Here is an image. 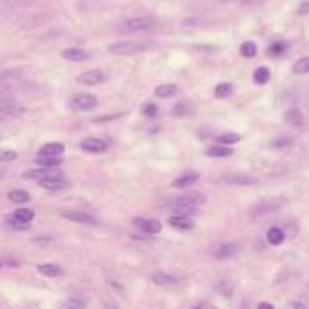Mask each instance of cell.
Here are the masks:
<instances>
[{
    "mask_svg": "<svg viewBox=\"0 0 309 309\" xmlns=\"http://www.w3.org/2000/svg\"><path fill=\"white\" fill-rule=\"evenodd\" d=\"M110 54H118V56H127V54H136L139 51H145L146 45L141 44V42H134V40H121V42H114L109 47Z\"/></svg>",
    "mask_w": 309,
    "mask_h": 309,
    "instance_id": "6da1fadb",
    "label": "cell"
},
{
    "mask_svg": "<svg viewBox=\"0 0 309 309\" xmlns=\"http://www.w3.org/2000/svg\"><path fill=\"white\" fill-rule=\"evenodd\" d=\"M206 203V197L199 192H190V194H184V195H179L175 199L168 201L170 206L175 208H199Z\"/></svg>",
    "mask_w": 309,
    "mask_h": 309,
    "instance_id": "7a4b0ae2",
    "label": "cell"
},
{
    "mask_svg": "<svg viewBox=\"0 0 309 309\" xmlns=\"http://www.w3.org/2000/svg\"><path fill=\"white\" fill-rule=\"evenodd\" d=\"M71 107L78 112H87V110H94L98 107L96 96L87 92H78L71 98Z\"/></svg>",
    "mask_w": 309,
    "mask_h": 309,
    "instance_id": "3957f363",
    "label": "cell"
},
{
    "mask_svg": "<svg viewBox=\"0 0 309 309\" xmlns=\"http://www.w3.org/2000/svg\"><path fill=\"white\" fill-rule=\"evenodd\" d=\"M107 80H109V74H107L105 71H100V69L85 71V73H81L80 76L76 78V81L80 85H89V87L102 85V83H105Z\"/></svg>",
    "mask_w": 309,
    "mask_h": 309,
    "instance_id": "277c9868",
    "label": "cell"
},
{
    "mask_svg": "<svg viewBox=\"0 0 309 309\" xmlns=\"http://www.w3.org/2000/svg\"><path fill=\"white\" fill-rule=\"evenodd\" d=\"M286 201L284 199H268V201H262V203L255 204V206L252 208V211H250V215L252 217H262L266 215V213H273V211L281 210L282 204H284Z\"/></svg>",
    "mask_w": 309,
    "mask_h": 309,
    "instance_id": "5b68a950",
    "label": "cell"
},
{
    "mask_svg": "<svg viewBox=\"0 0 309 309\" xmlns=\"http://www.w3.org/2000/svg\"><path fill=\"white\" fill-rule=\"evenodd\" d=\"M154 18H148V16H138V18H130V20L123 22L121 29L123 31H146V29L154 27Z\"/></svg>",
    "mask_w": 309,
    "mask_h": 309,
    "instance_id": "8992f818",
    "label": "cell"
},
{
    "mask_svg": "<svg viewBox=\"0 0 309 309\" xmlns=\"http://www.w3.org/2000/svg\"><path fill=\"white\" fill-rule=\"evenodd\" d=\"M38 184H40L44 190H49V192H58V190H65V188L69 187V181L64 177V175H49V177L45 179H40L38 181Z\"/></svg>",
    "mask_w": 309,
    "mask_h": 309,
    "instance_id": "52a82bcc",
    "label": "cell"
},
{
    "mask_svg": "<svg viewBox=\"0 0 309 309\" xmlns=\"http://www.w3.org/2000/svg\"><path fill=\"white\" fill-rule=\"evenodd\" d=\"M25 107L22 103H18L13 98H0V114H6V116H18V114H24Z\"/></svg>",
    "mask_w": 309,
    "mask_h": 309,
    "instance_id": "ba28073f",
    "label": "cell"
},
{
    "mask_svg": "<svg viewBox=\"0 0 309 309\" xmlns=\"http://www.w3.org/2000/svg\"><path fill=\"white\" fill-rule=\"evenodd\" d=\"M61 217L73 221L78 224H89V226H98V221L92 215L85 213V211H78V210H64L61 211Z\"/></svg>",
    "mask_w": 309,
    "mask_h": 309,
    "instance_id": "9c48e42d",
    "label": "cell"
},
{
    "mask_svg": "<svg viewBox=\"0 0 309 309\" xmlns=\"http://www.w3.org/2000/svg\"><path fill=\"white\" fill-rule=\"evenodd\" d=\"M81 148L85 152H90V154H102L109 148V143L102 138H87L81 141Z\"/></svg>",
    "mask_w": 309,
    "mask_h": 309,
    "instance_id": "30bf717a",
    "label": "cell"
},
{
    "mask_svg": "<svg viewBox=\"0 0 309 309\" xmlns=\"http://www.w3.org/2000/svg\"><path fill=\"white\" fill-rule=\"evenodd\" d=\"M64 150H65L64 143L53 141V143H45L40 150H38V156H40V158H60V156L64 154Z\"/></svg>",
    "mask_w": 309,
    "mask_h": 309,
    "instance_id": "8fae6325",
    "label": "cell"
},
{
    "mask_svg": "<svg viewBox=\"0 0 309 309\" xmlns=\"http://www.w3.org/2000/svg\"><path fill=\"white\" fill-rule=\"evenodd\" d=\"M134 226L143 230L145 233H159L161 232V223L156 219H145V217H136Z\"/></svg>",
    "mask_w": 309,
    "mask_h": 309,
    "instance_id": "7c38bea8",
    "label": "cell"
},
{
    "mask_svg": "<svg viewBox=\"0 0 309 309\" xmlns=\"http://www.w3.org/2000/svg\"><path fill=\"white\" fill-rule=\"evenodd\" d=\"M239 250H240V246L237 242L221 244V246L215 248V252H213V257H215V259H230V257L235 255Z\"/></svg>",
    "mask_w": 309,
    "mask_h": 309,
    "instance_id": "4fadbf2b",
    "label": "cell"
},
{
    "mask_svg": "<svg viewBox=\"0 0 309 309\" xmlns=\"http://www.w3.org/2000/svg\"><path fill=\"white\" fill-rule=\"evenodd\" d=\"M61 58L69 61H85L89 60V53L83 51V49H78V47H69V49H64L61 51Z\"/></svg>",
    "mask_w": 309,
    "mask_h": 309,
    "instance_id": "5bb4252c",
    "label": "cell"
},
{
    "mask_svg": "<svg viewBox=\"0 0 309 309\" xmlns=\"http://www.w3.org/2000/svg\"><path fill=\"white\" fill-rule=\"evenodd\" d=\"M224 183L233 184V187H252V184H257L259 181L255 177H250V175H226Z\"/></svg>",
    "mask_w": 309,
    "mask_h": 309,
    "instance_id": "9a60e30c",
    "label": "cell"
},
{
    "mask_svg": "<svg viewBox=\"0 0 309 309\" xmlns=\"http://www.w3.org/2000/svg\"><path fill=\"white\" fill-rule=\"evenodd\" d=\"M168 223H170L172 228L181 230V232H187V230H192V228H194V221L187 215H172L170 219H168Z\"/></svg>",
    "mask_w": 309,
    "mask_h": 309,
    "instance_id": "2e32d148",
    "label": "cell"
},
{
    "mask_svg": "<svg viewBox=\"0 0 309 309\" xmlns=\"http://www.w3.org/2000/svg\"><path fill=\"white\" fill-rule=\"evenodd\" d=\"M150 282L156 286H174L177 284V279H175L174 275H170V273H163V271H158V273H152L150 275Z\"/></svg>",
    "mask_w": 309,
    "mask_h": 309,
    "instance_id": "e0dca14e",
    "label": "cell"
},
{
    "mask_svg": "<svg viewBox=\"0 0 309 309\" xmlns=\"http://www.w3.org/2000/svg\"><path fill=\"white\" fill-rule=\"evenodd\" d=\"M37 271L44 276H49V279H54V276L64 275V268L58 266V264H51V262H47V264H38Z\"/></svg>",
    "mask_w": 309,
    "mask_h": 309,
    "instance_id": "ac0fdd59",
    "label": "cell"
},
{
    "mask_svg": "<svg viewBox=\"0 0 309 309\" xmlns=\"http://www.w3.org/2000/svg\"><path fill=\"white\" fill-rule=\"evenodd\" d=\"M197 179H199V174H195V172H187V174L179 175V177L174 181L172 187L174 188H188L194 183H197Z\"/></svg>",
    "mask_w": 309,
    "mask_h": 309,
    "instance_id": "d6986e66",
    "label": "cell"
},
{
    "mask_svg": "<svg viewBox=\"0 0 309 309\" xmlns=\"http://www.w3.org/2000/svg\"><path fill=\"white\" fill-rule=\"evenodd\" d=\"M60 309H87V300L80 295H73L61 302Z\"/></svg>",
    "mask_w": 309,
    "mask_h": 309,
    "instance_id": "ffe728a7",
    "label": "cell"
},
{
    "mask_svg": "<svg viewBox=\"0 0 309 309\" xmlns=\"http://www.w3.org/2000/svg\"><path fill=\"white\" fill-rule=\"evenodd\" d=\"M284 119H286V123H289V125H293V127L304 125V114L297 109H289L288 112L284 114Z\"/></svg>",
    "mask_w": 309,
    "mask_h": 309,
    "instance_id": "44dd1931",
    "label": "cell"
},
{
    "mask_svg": "<svg viewBox=\"0 0 309 309\" xmlns=\"http://www.w3.org/2000/svg\"><path fill=\"white\" fill-rule=\"evenodd\" d=\"M49 175H56V172H53V168H35V170H27L24 172V177L25 179H45Z\"/></svg>",
    "mask_w": 309,
    "mask_h": 309,
    "instance_id": "7402d4cb",
    "label": "cell"
},
{
    "mask_svg": "<svg viewBox=\"0 0 309 309\" xmlns=\"http://www.w3.org/2000/svg\"><path fill=\"white\" fill-rule=\"evenodd\" d=\"M269 78H271V73H269L268 67H259V69L253 71V81H255L257 85H264V83H268Z\"/></svg>",
    "mask_w": 309,
    "mask_h": 309,
    "instance_id": "603a6c76",
    "label": "cell"
},
{
    "mask_svg": "<svg viewBox=\"0 0 309 309\" xmlns=\"http://www.w3.org/2000/svg\"><path fill=\"white\" fill-rule=\"evenodd\" d=\"M266 237H268V242L273 244V246H279V244L284 242V232H282L281 228H276V226L269 228L268 235H266Z\"/></svg>",
    "mask_w": 309,
    "mask_h": 309,
    "instance_id": "cb8c5ba5",
    "label": "cell"
},
{
    "mask_svg": "<svg viewBox=\"0 0 309 309\" xmlns=\"http://www.w3.org/2000/svg\"><path fill=\"white\" fill-rule=\"evenodd\" d=\"M233 150L230 146H224V145H219V146H211L206 150V156L210 158H228V156H232Z\"/></svg>",
    "mask_w": 309,
    "mask_h": 309,
    "instance_id": "d4e9b609",
    "label": "cell"
},
{
    "mask_svg": "<svg viewBox=\"0 0 309 309\" xmlns=\"http://www.w3.org/2000/svg\"><path fill=\"white\" fill-rule=\"evenodd\" d=\"M8 197H9V201H11V203H15V204H24V203H27V201L31 199L29 192H25V190H13V192H9V194H8Z\"/></svg>",
    "mask_w": 309,
    "mask_h": 309,
    "instance_id": "484cf974",
    "label": "cell"
},
{
    "mask_svg": "<svg viewBox=\"0 0 309 309\" xmlns=\"http://www.w3.org/2000/svg\"><path fill=\"white\" fill-rule=\"evenodd\" d=\"M177 92V85L174 83H163V85L156 87V96L158 98H170Z\"/></svg>",
    "mask_w": 309,
    "mask_h": 309,
    "instance_id": "4316f807",
    "label": "cell"
},
{
    "mask_svg": "<svg viewBox=\"0 0 309 309\" xmlns=\"http://www.w3.org/2000/svg\"><path fill=\"white\" fill-rule=\"evenodd\" d=\"M213 94H215V98H219V100L230 98L233 94V85H232V83H228V81L219 83V85L215 87V90H213Z\"/></svg>",
    "mask_w": 309,
    "mask_h": 309,
    "instance_id": "83f0119b",
    "label": "cell"
},
{
    "mask_svg": "<svg viewBox=\"0 0 309 309\" xmlns=\"http://www.w3.org/2000/svg\"><path fill=\"white\" fill-rule=\"evenodd\" d=\"M13 217H15L16 221H22V223L31 224V221L35 219V211H33L31 208H18V210L13 213Z\"/></svg>",
    "mask_w": 309,
    "mask_h": 309,
    "instance_id": "f1b7e54d",
    "label": "cell"
},
{
    "mask_svg": "<svg viewBox=\"0 0 309 309\" xmlns=\"http://www.w3.org/2000/svg\"><path fill=\"white\" fill-rule=\"evenodd\" d=\"M6 224H8V228L15 230V232H24V230H27V228L31 226L29 223H22V221H16L13 215H9L8 219H6Z\"/></svg>",
    "mask_w": 309,
    "mask_h": 309,
    "instance_id": "f546056e",
    "label": "cell"
},
{
    "mask_svg": "<svg viewBox=\"0 0 309 309\" xmlns=\"http://www.w3.org/2000/svg\"><path fill=\"white\" fill-rule=\"evenodd\" d=\"M217 141H219L221 145L228 146V145H233V143H239L240 136L235 134V132H226V134H221L219 138H217Z\"/></svg>",
    "mask_w": 309,
    "mask_h": 309,
    "instance_id": "4dcf8cb0",
    "label": "cell"
},
{
    "mask_svg": "<svg viewBox=\"0 0 309 309\" xmlns=\"http://www.w3.org/2000/svg\"><path fill=\"white\" fill-rule=\"evenodd\" d=\"M60 163H61L60 158H40V156L37 158V165H40L42 168H54Z\"/></svg>",
    "mask_w": 309,
    "mask_h": 309,
    "instance_id": "1f68e13d",
    "label": "cell"
},
{
    "mask_svg": "<svg viewBox=\"0 0 309 309\" xmlns=\"http://www.w3.org/2000/svg\"><path fill=\"white\" fill-rule=\"evenodd\" d=\"M172 112H174V116H177V118H183V116H188V114L192 112V105L188 102H181L174 107Z\"/></svg>",
    "mask_w": 309,
    "mask_h": 309,
    "instance_id": "d6a6232c",
    "label": "cell"
},
{
    "mask_svg": "<svg viewBox=\"0 0 309 309\" xmlns=\"http://www.w3.org/2000/svg\"><path fill=\"white\" fill-rule=\"evenodd\" d=\"M293 73L297 74H307L309 73V56H304L293 65Z\"/></svg>",
    "mask_w": 309,
    "mask_h": 309,
    "instance_id": "836d02e7",
    "label": "cell"
},
{
    "mask_svg": "<svg viewBox=\"0 0 309 309\" xmlns=\"http://www.w3.org/2000/svg\"><path fill=\"white\" fill-rule=\"evenodd\" d=\"M240 54H242L244 58H253L257 54V45L253 44V42H244V44L240 45Z\"/></svg>",
    "mask_w": 309,
    "mask_h": 309,
    "instance_id": "e575fe53",
    "label": "cell"
},
{
    "mask_svg": "<svg viewBox=\"0 0 309 309\" xmlns=\"http://www.w3.org/2000/svg\"><path fill=\"white\" fill-rule=\"evenodd\" d=\"M286 51H288V44H286V42H273L271 47H269V53H271L273 56H282Z\"/></svg>",
    "mask_w": 309,
    "mask_h": 309,
    "instance_id": "d590c367",
    "label": "cell"
},
{
    "mask_svg": "<svg viewBox=\"0 0 309 309\" xmlns=\"http://www.w3.org/2000/svg\"><path fill=\"white\" fill-rule=\"evenodd\" d=\"M217 291H219L221 295H224V297H230L233 293V284L230 281H221L219 284H217Z\"/></svg>",
    "mask_w": 309,
    "mask_h": 309,
    "instance_id": "8d00e7d4",
    "label": "cell"
},
{
    "mask_svg": "<svg viewBox=\"0 0 309 309\" xmlns=\"http://www.w3.org/2000/svg\"><path fill=\"white\" fill-rule=\"evenodd\" d=\"M16 156H18V154H16L15 150H9V148H4V150H0V163L15 161Z\"/></svg>",
    "mask_w": 309,
    "mask_h": 309,
    "instance_id": "74e56055",
    "label": "cell"
},
{
    "mask_svg": "<svg viewBox=\"0 0 309 309\" xmlns=\"http://www.w3.org/2000/svg\"><path fill=\"white\" fill-rule=\"evenodd\" d=\"M143 112H145L148 118H154V116H158V107H156L154 103H146V105L143 107Z\"/></svg>",
    "mask_w": 309,
    "mask_h": 309,
    "instance_id": "f35d334b",
    "label": "cell"
},
{
    "mask_svg": "<svg viewBox=\"0 0 309 309\" xmlns=\"http://www.w3.org/2000/svg\"><path fill=\"white\" fill-rule=\"evenodd\" d=\"M289 145H291V139H288V138L273 141V146H275V148H284V146H289Z\"/></svg>",
    "mask_w": 309,
    "mask_h": 309,
    "instance_id": "ab89813d",
    "label": "cell"
},
{
    "mask_svg": "<svg viewBox=\"0 0 309 309\" xmlns=\"http://www.w3.org/2000/svg\"><path fill=\"white\" fill-rule=\"evenodd\" d=\"M307 13H309V0H305L298 8V15H307Z\"/></svg>",
    "mask_w": 309,
    "mask_h": 309,
    "instance_id": "60d3db41",
    "label": "cell"
},
{
    "mask_svg": "<svg viewBox=\"0 0 309 309\" xmlns=\"http://www.w3.org/2000/svg\"><path fill=\"white\" fill-rule=\"evenodd\" d=\"M257 309H275V307H273V304H269V302H260Z\"/></svg>",
    "mask_w": 309,
    "mask_h": 309,
    "instance_id": "b9f144b4",
    "label": "cell"
},
{
    "mask_svg": "<svg viewBox=\"0 0 309 309\" xmlns=\"http://www.w3.org/2000/svg\"><path fill=\"white\" fill-rule=\"evenodd\" d=\"M289 309H307L304 304H300V302H293L291 305H289Z\"/></svg>",
    "mask_w": 309,
    "mask_h": 309,
    "instance_id": "7bdbcfd3",
    "label": "cell"
},
{
    "mask_svg": "<svg viewBox=\"0 0 309 309\" xmlns=\"http://www.w3.org/2000/svg\"><path fill=\"white\" fill-rule=\"evenodd\" d=\"M6 172H4V168H0V177H2V175H4Z\"/></svg>",
    "mask_w": 309,
    "mask_h": 309,
    "instance_id": "ee69618b",
    "label": "cell"
},
{
    "mask_svg": "<svg viewBox=\"0 0 309 309\" xmlns=\"http://www.w3.org/2000/svg\"><path fill=\"white\" fill-rule=\"evenodd\" d=\"M194 309H203V307H201V305H195V307Z\"/></svg>",
    "mask_w": 309,
    "mask_h": 309,
    "instance_id": "f6af8a7d",
    "label": "cell"
}]
</instances>
